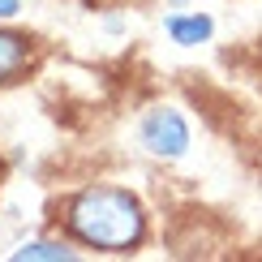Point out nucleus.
<instances>
[{
    "label": "nucleus",
    "mask_w": 262,
    "mask_h": 262,
    "mask_svg": "<svg viewBox=\"0 0 262 262\" xmlns=\"http://www.w3.org/2000/svg\"><path fill=\"white\" fill-rule=\"evenodd\" d=\"M211 17L206 13H189V17H168V35L172 43H181V48H193V43H206L211 39Z\"/></svg>",
    "instance_id": "7ed1b4c3"
},
{
    "label": "nucleus",
    "mask_w": 262,
    "mask_h": 262,
    "mask_svg": "<svg viewBox=\"0 0 262 262\" xmlns=\"http://www.w3.org/2000/svg\"><path fill=\"white\" fill-rule=\"evenodd\" d=\"M69 228L86 245L121 254V249L142 241L146 220H142L138 198H129L125 189H86L69 206Z\"/></svg>",
    "instance_id": "f257e3e1"
},
{
    "label": "nucleus",
    "mask_w": 262,
    "mask_h": 262,
    "mask_svg": "<svg viewBox=\"0 0 262 262\" xmlns=\"http://www.w3.org/2000/svg\"><path fill=\"white\" fill-rule=\"evenodd\" d=\"M13 258H17V262H26V258H43V262H69V258H73V249H64V245H56V241H30V245H21Z\"/></svg>",
    "instance_id": "39448f33"
},
{
    "label": "nucleus",
    "mask_w": 262,
    "mask_h": 262,
    "mask_svg": "<svg viewBox=\"0 0 262 262\" xmlns=\"http://www.w3.org/2000/svg\"><path fill=\"white\" fill-rule=\"evenodd\" d=\"M17 9H21V5H17V0H0V17H13V13H17Z\"/></svg>",
    "instance_id": "423d86ee"
},
{
    "label": "nucleus",
    "mask_w": 262,
    "mask_h": 262,
    "mask_svg": "<svg viewBox=\"0 0 262 262\" xmlns=\"http://www.w3.org/2000/svg\"><path fill=\"white\" fill-rule=\"evenodd\" d=\"M142 146L159 159H181L189 150V125L177 107H155V112L142 116Z\"/></svg>",
    "instance_id": "f03ea898"
},
{
    "label": "nucleus",
    "mask_w": 262,
    "mask_h": 262,
    "mask_svg": "<svg viewBox=\"0 0 262 262\" xmlns=\"http://www.w3.org/2000/svg\"><path fill=\"white\" fill-rule=\"evenodd\" d=\"M21 64H26V39L0 30V82H5L9 73H17Z\"/></svg>",
    "instance_id": "20e7f679"
}]
</instances>
